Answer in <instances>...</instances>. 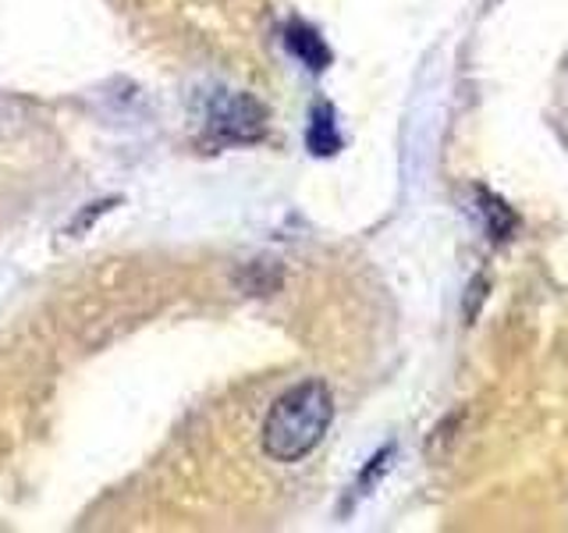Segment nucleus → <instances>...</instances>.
I'll return each instance as SVG.
<instances>
[{"mask_svg": "<svg viewBox=\"0 0 568 533\" xmlns=\"http://www.w3.org/2000/svg\"><path fill=\"white\" fill-rule=\"evenodd\" d=\"M334 420V395L324 381H302L271 405L263 420V452L274 462L306 459Z\"/></svg>", "mask_w": 568, "mask_h": 533, "instance_id": "obj_1", "label": "nucleus"}, {"mask_svg": "<svg viewBox=\"0 0 568 533\" xmlns=\"http://www.w3.org/2000/svg\"><path fill=\"white\" fill-rule=\"evenodd\" d=\"M263 124H266V111L245 93L221 97L210 114V129L227 142H253L263 135Z\"/></svg>", "mask_w": 568, "mask_h": 533, "instance_id": "obj_2", "label": "nucleus"}, {"mask_svg": "<svg viewBox=\"0 0 568 533\" xmlns=\"http://www.w3.org/2000/svg\"><path fill=\"white\" fill-rule=\"evenodd\" d=\"M284 47H288L310 71H324L331 64V47L324 43V36L306 22H292L284 29Z\"/></svg>", "mask_w": 568, "mask_h": 533, "instance_id": "obj_3", "label": "nucleus"}, {"mask_svg": "<svg viewBox=\"0 0 568 533\" xmlns=\"http://www.w3.org/2000/svg\"><path fill=\"white\" fill-rule=\"evenodd\" d=\"M476 210H479V218H484V228L494 242H508L511 231L519 228L515 210L501 200V195H494L487 189H476Z\"/></svg>", "mask_w": 568, "mask_h": 533, "instance_id": "obj_4", "label": "nucleus"}, {"mask_svg": "<svg viewBox=\"0 0 568 533\" xmlns=\"http://www.w3.org/2000/svg\"><path fill=\"white\" fill-rule=\"evenodd\" d=\"M306 142L316 157H331L342 150V135H337V121H334V107L331 103H316L313 118H310V132Z\"/></svg>", "mask_w": 568, "mask_h": 533, "instance_id": "obj_5", "label": "nucleus"}]
</instances>
